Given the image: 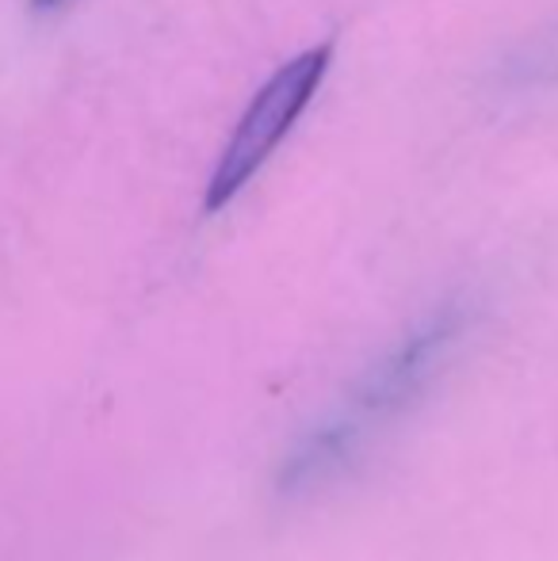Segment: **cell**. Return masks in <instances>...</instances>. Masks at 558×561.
<instances>
[{"instance_id": "6da1fadb", "label": "cell", "mask_w": 558, "mask_h": 561, "mask_svg": "<svg viewBox=\"0 0 558 561\" xmlns=\"http://www.w3.org/2000/svg\"><path fill=\"white\" fill-rule=\"evenodd\" d=\"M467 333V310L447 302L418 321L395 347L379 355L341 401L291 447L280 470V489L291 496L318 489L352 473L413 409L424 401Z\"/></svg>"}, {"instance_id": "7a4b0ae2", "label": "cell", "mask_w": 558, "mask_h": 561, "mask_svg": "<svg viewBox=\"0 0 558 561\" xmlns=\"http://www.w3.org/2000/svg\"><path fill=\"white\" fill-rule=\"evenodd\" d=\"M329 61H333V46H314L303 50L298 58L283 61L276 73L264 81V89L249 100L246 115L234 126V138L226 141L223 157H218L215 172H210L207 195H203V207L215 215V210L230 207L241 195V187L264 169L272 153L280 149V141L291 134V126L298 123V115L310 107V100L318 96L321 81L329 73Z\"/></svg>"}, {"instance_id": "3957f363", "label": "cell", "mask_w": 558, "mask_h": 561, "mask_svg": "<svg viewBox=\"0 0 558 561\" xmlns=\"http://www.w3.org/2000/svg\"><path fill=\"white\" fill-rule=\"evenodd\" d=\"M38 8H54V4H61V0H35Z\"/></svg>"}]
</instances>
